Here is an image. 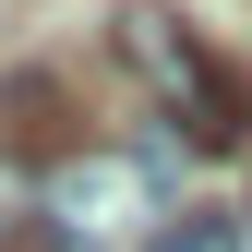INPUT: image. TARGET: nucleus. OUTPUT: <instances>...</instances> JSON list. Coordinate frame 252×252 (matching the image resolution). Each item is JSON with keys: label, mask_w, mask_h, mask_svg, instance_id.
<instances>
[{"label": "nucleus", "mask_w": 252, "mask_h": 252, "mask_svg": "<svg viewBox=\"0 0 252 252\" xmlns=\"http://www.w3.org/2000/svg\"><path fill=\"white\" fill-rule=\"evenodd\" d=\"M120 60L156 84V120H168V144H240V132H252L240 72H228V60H216L192 24L168 12V0H120Z\"/></svg>", "instance_id": "1"}, {"label": "nucleus", "mask_w": 252, "mask_h": 252, "mask_svg": "<svg viewBox=\"0 0 252 252\" xmlns=\"http://www.w3.org/2000/svg\"><path fill=\"white\" fill-rule=\"evenodd\" d=\"M156 204H168V180H156L132 144H84V156H48V168H36L48 252H120Z\"/></svg>", "instance_id": "2"}, {"label": "nucleus", "mask_w": 252, "mask_h": 252, "mask_svg": "<svg viewBox=\"0 0 252 252\" xmlns=\"http://www.w3.org/2000/svg\"><path fill=\"white\" fill-rule=\"evenodd\" d=\"M24 240H48V216H36V156L0 144V252H24Z\"/></svg>", "instance_id": "3"}, {"label": "nucleus", "mask_w": 252, "mask_h": 252, "mask_svg": "<svg viewBox=\"0 0 252 252\" xmlns=\"http://www.w3.org/2000/svg\"><path fill=\"white\" fill-rule=\"evenodd\" d=\"M144 252H252V228H228V216H180V228H156Z\"/></svg>", "instance_id": "4"}, {"label": "nucleus", "mask_w": 252, "mask_h": 252, "mask_svg": "<svg viewBox=\"0 0 252 252\" xmlns=\"http://www.w3.org/2000/svg\"><path fill=\"white\" fill-rule=\"evenodd\" d=\"M240 228H252V204H240Z\"/></svg>", "instance_id": "5"}]
</instances>
